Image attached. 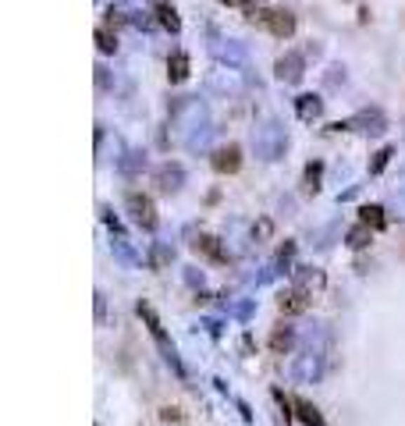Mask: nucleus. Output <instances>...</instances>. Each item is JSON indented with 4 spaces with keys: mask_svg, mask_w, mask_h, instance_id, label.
Listing matches in <instances>:
<instances>
[{
    "mask_svg": "<svg viewBox=\"0 0 405 426\" xmlns=\"http://www.w3.org/2000/svg\"><path fill=\"white\" fill-rule=\"evenodd\" d=\"M320 373H324V345H306L292 362V380L313 384V380H320Z\"/></svg>",
    "mask_w": 405,
    "mask_h": 426,
    "instance_id": "nucleus-1",
    "label": "nucleus"
},
{
    "mask_svg": "<svg viewBox=\"0 0 405 426\" xmlns=\"http://www.w3.org/2000/svg\"><path fill=\"white\" fill-rule=\"evenodd\" d=\"M253 146H256V156L260 160H277L284 153V128L277 121H267L253 132Z\"/></svg>",
    "mask_w": 405,
    "mask_h": 426,
    "instance_id": "nucleus-2",
    "label": "nucleus"
},
{
    "mask_svg": "<svg viewBox=\"0 0 405 426\" xmlns=\"http://www.w3.org/2000/svg\"><path fill=\"white\" fill-rule=\"evenodd\" d=\"M135 312L146 320V327H150V334H153V341L160 345V352H164V359L171 362V369L175 373H182V359H178V352H175V345L167 341V334H164V327H160V320H157V312H153V305L150 302H139L135 305Z\"/></svg>",
    "mask_w": 405,
    "mask_h": 426,
    "instance_id": "nucleus-3",
    "label": "nucleus"
},
{
    "mask_svg": "<svg viewBox=\"0 0 405 426\" xmlns=\"http://www.w3.org/2000/svg\"><path fill=\"white\" fill-rule=\"evenodd\" d=\"M249 18L260 22L263 29H270L277 39H288V36L296 32V15H292V11H274V8H260V11H256V8H253Z\"/></svg>",
    "mask_w": 405,
    "mask_h": 426,
    "instance_id": "nucleus-4",
    "label": "nucleus"
},
{
    "mask_svg": "<svg viewBox=\"0 0 405 426\" xmlns=\"http://www.w3.org/2000/svg\"><path fill=\"white\" fill-rule=\"evenodd\" d=\"M210 53L217 57V64L224 68H242L246 64V50H242V43H235V39H224V36H213V43H210Z\"/></svg>",
    "mask_w": 405,
    "mask_h": 426,
    "instance_id": "nucleus-5",
    "label": "nucleus"
},
{
    "mask_svg": "<svg viewBox=\"0 0 405 426\" xmlns=\"http://www.w3.org/2000/svg\"><path fill=\"white\" fill-rule=\"evenodd\" d=\"M128 213H132V221H135L142 231H153V228H157V209H153V199H150V195L132 192V195H128Z\"/></svg>",
    "mask_w": 405,
    "mask_h": 426,
    "instance_id": "nucleus-6",
    "label": "nucleus"
},
{
    "mask_svg": "<svg viewBox=\"0 0 405 426\" xmlns=\"http://www.w3.org/2000/svg\"><path fill=\"white\" fill-rule=\"evenodd\" d=\"M274 71H277V78H281V82H288V85L303 82V75H306V61H303V53H296V50L281 53L277 64H274Z\"/></svg>",
    "mask_w": 405,
    "mask_h": 426,
    "instance_id": "nucleus-7",
    "label": "nucleus"
},
{
    "mask_svg": "<svg viewBox=\"0 0 405 426\" xmlns=\"http://www.w3.org/2000/svg\"><path fill=\"white\" fill-rule=\"evenodd\" d=\"M210 164H213L217 174H235V171L242 167V149H239L235 142H227V146H220V149L213 153Z\"/></svg>",
    "mask_w": 405,
    "mask_h": 426,
    "instance_id": "nucleus-8",
    "label": "nucleus"
},
{
    "mask_svg": "<svg viewBox=\"0 0 405 426\" xmlns=\"http://www.w3.org/2000/svg\"><path fill=\"white\" fill-rule=\"evenodd\" d=\"M349 128H356V132H366V135H384L387 121H384V114L377 111V106H370V111H359L356 118H349Z\"/></svg>",
    "mask_w": 405,
    "mask_h": 426,
    "instance_id": "nucleus-9",
    "label": "nucleus"
},
{
    "mask_svg": "<svg viewBox=\"0 0 405 426\" xmlns=\"http://www.w3.org/2000/svg\"><path fill=\"white\" fill-rule=\"evenodd\" d=\"M292 274H296V288H299V291H306L310 298H313V295H320V291H324V284H327L324 270H313V266H299V270H292Z\"/></svg>",
    "mask_w": 405,
    "mask_h": 426,
    "instance_id": "nucleus-10",
    "label": "nucleus"
},
{
    "mask_svg": "<svg viewBox=\"0 0 405 426\" xmlns=\"http://www.w3.org/2000/svg\"><path fill=\"white\" fill-rule=\"evenodd\" d=\"M310 302H313V298H310L306 291H299V288H288V291H281V298H277V305H281L284 316H299V312H306Z\"/></svg>",
    "mask_w": 405,
    "mask_h": 426,
    "instance_id": "nucleus-11",
    "label": "nucleus"
},
{
    "mask_svg": "<svg viewBox=\"0 0 405 426\" xmlns=\"http://www.w3.org/2000/svg\"><path fill=\"white\" fill-rule=\"evenodd\" d=\"M182 181H185V171H182V164H167L157 171V185H160V192H178L182 188Z\"/></svg>",
    "mask_w": 405,
    "mask_h": 426,
    "instance_id": "nucleus-12",
    "label": "nucleus"
},
{
    "mask_svg": "<svg viewBox=\"0 0 405 426\" xmlns=\"http://www.w3.org/2000/svg\"><path fill=\"white\" fill-rule=\"evenodd\" d=\"M210 89H217V92H224V96H235V92H239V71H235V68H217V71L210 75Z\"/></svg>",
    "mask_w": 405,
    "mask_h": 426,
    "instance_id": "nucleus-13",
    "label": "nucleus"
},
{
    "mask_svg": "<svg viewBox=\"0 0 405 426\" xmlns=\"http://www.w3.org/2000/svg\"><path fill=\"white\" fill-rule=\"evenodd\" d=\"M296 114H299V121H317V118L324 114V99L313 96V92L299 96V99H296Z\"/></svg>",
    "mask_w": 405,
    "mask_h": 426,
    "instance_id": "nucleus-14",
    "label": "nucleus"
},
{
    "mask_svg": "<svg viewBox=\"0 0 405 426\" xmlns=\"http://www.w3.org/2000/svg\"><path fill=\"white\" fill-rule=\"evenodd\" d=\"M153 11H157V22H160L167 32H182V18H178V11L171 8V4H164V0H153Z\"/></svg>",
    "mask_w": 405,
    "mask_h": 426,
    "instance_id": "nucleus-15",
    "label": "nucleus"
},
{
    "mask_svg": "<svg viewBox=\"0 0 405 426\" xmlns=\"http://www.w3.org/2000/svg\"><path fill=\"white\" fill-rule=\"evenodd\" d=\"M167 78L171 82H185L189 78V53H182V50H175L167 57Z\"/></svg>",
    "mask_w": 405,
    "mask_h": 426,
    "instance_id": "nucleus-16",
    "label": "nucleus"
},
{
    "mask_svg": "<svg viewBox=\"0 0 405 426\" xmlns=\"http://www.w3.org/2000/svg\"><path fill=\"white\" fill-rule=\"evenodd\" d=\"M296 345V327H288V324H277L274 327V334H270V348L277 352V355H284L288 348Z\"/></svg>",
    "mask_w": 405,
    "mask_h": 426,
    "instance_id": "nucleus-17",
    "label": "nucleus"
},
{
    "mask_svg": "<svg viewBox=\"0 0 405 426\" xmlns=\"http://www.w3.org/2000/svg\"><path fill=\"white\" fill-rule=\"evenodd\" d=\"M142 167H146V156H142L139 149H128V153L118 160V171H121V174H139Z\"/></svg>",
    "mask_w": 405,
    "mask_h": 426,
    "instance_id": "nucleus-18",
    "label": "nucleus"
},
{
    "mask_svg": "<svg viewBox=\"0 0 405 426\" xmlns=\"http://www.w3.org/2000/svg\"><path fill=\"white\" fill-rule=\"evenodd\" d=\"M192 245H196V252H203V256H210V259H227V252L217 245V238H213V235H199Z\"/></svg>",
    "mask_w": 405,
    "mask_h": 426,
    "instance_id": "nucleus-19",
    "label": "nucleus"
},
{
    "mask_svg": "<svg viewBox=\"0 0 405 426\" xmlns=\"http://www.w3.org/2000/svg\"><path fill=\"white\" fill-rule=\"evenodd\" d=\"M292 405H296V412H299V419H303L306 426H324V415H320V408H317L313 401H303V398H299V401H292Z\"/></svg>",
    "mask_w": 405,
    "mask_h": 426,
    "instance_id": "nucleus-20",
    "label": "nucleus"
},
{
    "mask_svg": "<svg viewBox=\"0 0 405 426\" xmlns=\"http://www.w3.org/2000/svg\"><path fill=\"white\" fill-rule=\"evenodd\" d=\"M359 221L370 228V231H380L387 221H384V209L380 206H359Z\"/></svg>",
    "mask_w": 405,
    "mask_h": 426,
    "instance_id": "nucleus-21",
    "label": "nucleus"
},
{
    "mask_svg": "<svg viewBox=\"0 0 405 426\" xmlns=\"http://www.w3.org/2000/svg\"><path fill=\"white\" fill-rule=\"evenodd\" d=\"M110 249H114V256H118L121 263H128V266H135V263H139V259H135V252L128 249V238H125V235L114 238V242H110Z\"/></svg>",
    "mask_w": 405,
    "mask_h": 426,
    "instance_id": "nucleus-22",
    "label": "nucleus"
},
{
    "mask_svg": "<svg viewBox=\"0 0 405 426\" xmlns=\"http://www.w3.org/2000/svg\"><path fill=\"white\" fill-rule=\"evenodd\" d=\"M171 259H175V252H171L167 245H153V252H150V266H153V270H164V266L171 263Z\"/></svg>",
    "mask_w": 405,
    "mask_h": 426,
    "instance_id": "nucleus-23",
    "label": "nucleus"
},
{
    "mask_svg": "<svg viewBox=\"0 0 405 426\" xmlns=\"http://www.w3.org/2000/svg\"><path fill=\"white\" fill-rule=\"evenodd\" d=\"M370 238H373V235H370V228H366V224H359V228H352V231H349V238H345V242H349L352 249H366V245H370Z\"/></svg>",
    "mask_w": 405,
    "mask_h": 426,
    "instance_id": "nucleus-24",
    "label": "nucleus"
},
{
    "mask_svg": "<svg viewBox=\"0 0 405 426\" xmlns=\"http://www.w3.org/2000/svg\"><path fill=\"white\" fill-rule=\"evenodd\" d=\"M160 422H167V426H182L185 415H182L178 405H164V408H160Z\"/></svg>",
    "mask_w": 405,
    "mask_h": 426,
    "instance_id": "nucleus-25",
    "label": "nucleus"
},
{
    "mask_svg": "<svg viewBox=\"0 0 405 426\" xmlns=\"http://www.w3.org/2000/svg\"><path fill=\"white\" fill-rule=\"evenodd\" d=\"M320 174H324V164H320V160H313V164L306 167V188H310V192L320 188Z\"/></svg>",
    "mask_w": 405,
    "mask_h": 426,
    "instance_id": "nucleus-26",
    "label": "nucleus"
},
{
    "mask_svg": "<svg viewBox=\"0 0 405 426\" xmlns=\"http://www.w3.org/2000/svg\"><path fill=\"white\" fill-rule=\"evenodd\" d=\"M96 46L103 53H114V50H118V39H114V32H107V29H96Z\"/></svg>",
    "mask_w": 405,
    "mask_h": 426,
    "instance_id": "nucleus-27",
    "label": "nucleus"
},
{
    "mask_svg": "<svg viewBox=\"0 0 405 426\" xmlns=\"http://www.w3.org/2000/svg\"><path fill=\"white\" fill-rule=\"evenodd\" d=\"M391 156H394V149H391V146H384V149L373 156V164H370V174H380V171L387 167V160H391Z\"/></svg>",
    "mask_w": 405,
    "mask_h": 426,
    "instance_id": "nucleus-28",
    "label": "nucleus"
},
{
    "mask_svg": "<svg viewBox=\"0 0 405 426\" xmlns=\"http://www.w3.org/2000/svg\"><path fill=\"white\" fill-rule=\"evenodd\" d=\"M391 202H394V209H398V217L405 221V181L394 188V195H391Z\"/></svg>",
    "mask_w": 405,
    "mask_h": 426,
    "instance_id": "nucleus-29",
    "label": "nucleus"
},
{
    "mask_svg": "<svg viewBox=\"0 0 405 426\" xmlns=\"http://www.w3.org/2000/svg\"><path fill=\"white\" fill-rule=\"evenodd\" d=\"M270 231H274V224H270V221L263 217V221H260V224L253 228V242H263V238H270Z\"/></svg>",
    "mask_w": 405,
    "mask_h": 426,
    "instance_id": "nucleus-30",
    "label": "nucleus"
},
{
    "mask_svg": "<svg viewBox=\"0 0 405 426\" xmlns=\"http://www.w3.org/2000/svg\"><path fill=\"white\" fill-rule=\"evenodd\" d=\"M185 277H189V284H203V274H196V266H189Z\"/></svg>",
    "mask_w": 405,
    "mask_h": 426,
    "instance_id": "nucleus-31",
    "label": "nucleus"
},
{
    "mask_svg": "<svg viewBox=\"0 0 405 426\" xmlns=\"http://www.w3.org/2000/svg\"><path fill=\"white\" fill-rule=\"evenodd\" d=\"M220 4H227V8H242L246 0H220Z\"/></svg>",
    "mask_w": 405,
    "mask_h": 426,
    "instance_id": "nucleus-32",
    "label": "nucleus"
}]
</instances>
